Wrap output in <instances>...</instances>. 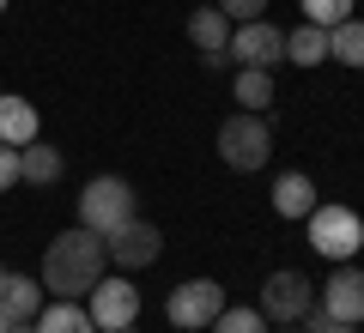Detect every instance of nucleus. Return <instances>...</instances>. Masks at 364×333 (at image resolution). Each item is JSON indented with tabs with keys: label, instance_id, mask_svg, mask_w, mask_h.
Here are the masks:
<instances>
[{
	"label": "nucleus",
	"instance_id": "7ed1b4c3",
	"mask_svg": "<svg viewBox=\"0 0 364 333\" xmlns=\"http://www.w3.org/2000/svg\"><path fill=\"white\" fill-rule=\"evenodd\" d=\"M219 158H225L231 170H243V176L267 170V164H273V128H267V116L237 109V116L219 128Z\"/></svg>",
	"mask_w": 364,
	"mask_h": 333
},
{
	"label": "nucleus",
	"instance_id": "b1692460",
	"mask_svg": "<svg viewBox=\"0 0 364 333\" xmlns=\"http://www.w3.org/2000/svg\"><path fill=\"white\" fill-rule=\"evenodd\" d=\"M322 333H358V327H346V321H328V327Z\"/></svg>",
	"mask_w": 364,
	"mask_h": 333
},
{
	"label": "nucleus",
	"instance_id": "c756f323",
	"mask_svg": "<svg viewBox=\"0 0 364 333\" xmlns=\"http://www.w3.org/2000/svg\"><path fill=\"white\" fill-rule=\"evenodd\" d=\"M0 279H6V267H0Z\"/></svg>",
	"mask_w": 364,
	"mask_h": 333
},
{
	"label": "nucleus",
	"instance_id": "412c9836",
	"mask_svg": "<svg viewBox=\"0 0 364 333\" xmlns=\"http://www.w3.org/2000/svg\"><path fill=\"white\" fill-rule=\"evenodd\" d=\"M298 13H304V25H340V18H352V0H298Z\"/></svg>",
	"mask_w": 364,
	"mask_h": 333
},
{
	"label": "nucleus",
	"instance_id": "1a4fd4ad",
	"mask_svg": "<svg viewBox=\"0 0 364 333\" xmlns=\"http://www.w3.org/2000/svg\"><path fill=\"white\" fill-rule=\"evenodd\" d=\"M188 43L200 49V67H207V73H225V67H231V18H225L213 0H200L195 13H188Z\"/></svg>",
	"mask_w": 364,
	"mask_h": 333
},
{
	"label": "nucleus",
	"instance_id": "20e7f679",
	"mask_svg": "<svg viewBox=\"0 0 364 333\" xmlns=\"http://www.w3.org/2000/svg\"><path fill=\"white\" fill-rule=\"evenodd\" d=\"M128 218H140L134 212V182L128 176H91L85 182V194H79V224H85V231L109 236V231H122Z\"/></svg>",
	"mask_w": 364,
	"mask_h": 333
},
{
	"label": "nucleus",
	"instance_id": "4be33fe9",
	"mask_svg": "<svg viewBox=\"0 0 364 333\" xmlns=\"http://www.w3.org/2000/svg\"><path fill=\"white\" fill-rule=\"evenodd\" d=\"M231 25H249V18H267V0H213Z\"/></svg>",
	"mask_w": 364,
	"mask_h": 333
},
{
	"label": "nucleus",
	"instance_id": "a878e982",
	"mask_svg": "<svg viewBox=\"0 0 364 333\" xmlns=\"http://www.w3.org/2000/svg\"><path fill=\"white\" fill-rule=\"evenodd\" d=\"M0 333H13V315H6V309H0Z\"/></svg>",
	"mask_w": 364,
	"mask_h": 333
},
{
	"label": "nucleus",
	"instance_id": "5701e85b",
	"mask_svg": "<svg viewBox=\"0 0 364 333\" xmlns=\"http://www.w3.org/2000/svg\"><path fill=\"white\" fill-rule=\"evenodd\" d=\"M18 188V146H0V194Z\"/></svg>",
	"mask_w": 364,
	"mask_h": 333
},
{
	"label": "nucleus",
	"instance_id": "423d86ee",
	"mask_svg": "<svg viewBox=\"0 0 364 333\" xmlns=\"http://www.w3.org/2000/svg\"><path fill=\"white\" fill-rule=\"evenodd\" d=\"M219 309H225V285L219 279H182L176 291L164 297V315H170L176 333H207Z\"/></svg>",
	"mask_w": 364,
	"mask_h": 333
},
{
	"label": "nucleus",
	"instance_id": "0eeeda50",
	"mask_svg": "<svg viewBox=\"0 0 364 333\" xmlns=\"http://www.w3.org/2000/svg\"><path fill=\"white\" fill-rule=\"evenodd\" d=\"M310 303H316V285L304 279V273H291V267H279V273H267V285H261V315L267 321H279V327H298L304 315H310Z\"/></svg>",
	"mask_w": 364,
	"mask_h": 333
},
{
	"label": "nucleus",
	"instance_id": "6e6552de",
	"mask_svg": "<svg viewBox=\"0 0 364 333\" xmlns=\"http://www.w3.org/2000/svg\"><path fill=\"white\" fill-rule=\"evenodd\" d=\"M104 243H109V267H116V273L158 267V255H164V236H158V224H146V218H128V224L109 231Z\"/></svg>",
	"mask_w": 364,
	"mask_h": 333
},
{
	"label": "nucleus",
	"instance_id": "9d476101",
	"mask_svg": "<svg viewBox=\"0 0 364 333\" xmlns=\"http://www.w3.org/2000/svg\"><path fill=\"white\" fill-rule=\"evenodd\" d=\"M286 61V31H273L267 18H249V25H231V67H279Z\"/></svg>",
	"mask_w": 364,
	"mask_h": 333
},
{
	"label": "nucleus",
	"instance_id": "f03ea898",
	"mask_svg": "<svg viewBox=\"0 0 364 333\" xmlns=\"http://www.w3.org/2000/svg\"><path fill=\"white\" fill-rule=\"evenodd\" d=\"M310 224V249L322 261H358V249H364V218L352 212L346 200H316V212L304 218Z\"/></svg>",
	"mask_w": 364,
	"mask_h": 333
},
{
	"label": "nucleus",
	"instance_id": "f257e3e1",
	"mask_svg": "<svg viewBox=\"0 0 364 333\" xmlns=\"http://www.w3.org/2000/svg\"><path fill=\"white\" fill-rule=\"evenodd\" d=\"M104 273H109V243L97 231H85V224H73V231H61L49 249H43V273L37 279H43L49 297H73L79 303Z\"/></svg>",
	"mask_w": 364,
	"mask_h": 333
},
{
	"label": "nucleus",
	"instance_id": "bb28decb",
	"mask_svg": "<svg viewBox=\"0 0 364 333\" xmlns=\"http://www.w3.org/2000/svg\"><path fill=\"white\" fill-rule=\"evenodd\" d=\"M279 333H304V327H279Z\"/></svg>",
	"mask_w": 364,
	"mask_h": 333
},
{
	"label": "nucleus",
	"instance_id": "c85d7f7f",
	"mask_svg": "<svg viewBox=\"0 0 364 333\" xmlns=\"http://www.w3.org/2000/svg\"><path fill=\"white\" fill-rule=\"evenodd\" d=\"M0 13H6V0H0Z\"/></svg>",
	"mask_w": 364,
	"mask_h": 333
},
{
	"label": "nucleus",
	"instance_id": "ddd939ff",
	"mask_svg": "<svg viewBox=\"0 0 364 333\" xmlns=\"http://www.w3.org/2000/svg\"><path fill=\"white\" fill-rule=\"evenodd\" d=\"M37 133H43L37 103L18 97V91H0V146H31Z\"/></svg>",
	"mask_w": 364,
	"mask_h": 333
},
{
	"label": "nucleus",
	"instance_id": "cd10ccee",
	"mask_svg": "<svg viewBox=\"0 0 364 333\" xmlns=\"http://www.w3.org/2000/svg\"><path fill=\"white\" fill-rule=\"evenodd\" d=\"M122 333H140V327H122Z\"/></svg>",
	"mask_w": 364,
	"mask_h": 333
},
{
	"label": "nucleus",
	"instance_id": "a211bd4d",
	"mask_svg": "<svg viewBox=\"0 0 364 333\" xmlns=\"http://www.w3.org/2000/svg\"><path fill=\"white\" fill-rule=\"evenodd\" d=\"M231 97H237V109H255V116H267V103H273V73H267V67H237Z\"/></svg>",
	"mask_w": 364,
	"mask_h": 333
},
{
	"label": "nucleus",
	"instance_id": "2eb2a0df",
	"mask_svg": "<svg viewBox=\"0 0 364 333\" xmlns=\"http://www.w3.org/2000/svg\"><path fill=\"white\" fill-rule=\"evenodd\" d=\"M61 170H67L61 146H43V140L18 146V182H31V188H49V182H61Z\"/></svg>",
	"mask_w": 364,
	"mask_h": 333
},
{
	"label": "nucleus",
	"instance_id": "aec40b11",
	"mask_svg": "<svg viewBox=\"0 0 364 333\" xmlns=\"http://www.w3.org/2000/svg\"><path fill=\"white\" fill-rule=\"evenodd\" d=\"M207 333H267V315H261V309H249V303H225L219 315H213Z\"/></svg>",
	"mask_w": 364,
	"mask_h": 333
},
{
	"label": "nucleus",
	"instance_id": "4468645a",
	"mask_svg": "<svg viewBox=\"0 0 364 333\" xmlns=\"http://www.w3.org/2000/svg\"><path fill=\"white\" fill-rule=\"evenodd\" d=\"M43 303H49L43 279H31V273H6V279H0V309H6L13 321H37Z\"/></svg>",
	"mask_w": 364,
	"mask_h": 333
},
{
	"label": "nucleus",
	"instance_id": "9b49d317",
	"mask_svg": "<svg viewBox=\"0 0 364 333\" xmlns=\"http://www.w3.org/2000/svg\"><path fill=\"white\" fill-rule=\"evenodd\" d=\"M316 303L328 309V321H346V327H364V267H352V261H340L334 273H328L322 297Z\"/></svg>",
	"mask_w": 364,
	"mask_h": 333
},
{
	"label": "nucleus",
	"instance_id": "dca6fc26",
	"mask_svg": "<svg viewBox=\"0 0 364 333\" xmlns=\"http://www.w3.org/2000/svg\"><path fill=\"white\" fill-rule=\"evenodd\" d=\"M328 61L352 67V73H364V18H340V25H328Z\"/></svg>",
	"mask_w": 364,
	"mask_h": 333
},
{
	"label": "nucleus",
	"instance_id": "6ab92c4d",
	"mask_svg": "<svg viewBox=\"0 0 364 333\" xmlns=\"http://www.w3.org/2000/svg\"><path fill=\"white\" fill-rule=\"evenodd\" d=\"M286 61H291V67H322V61H328V31H322V25L286 31Z\"/></svg>",
	"mask_w": 364,
	"mask_h": 333
},
{
	"label": "nucleus",
	"instance_id": "39448f33",
	"mask_svg": "<svg viewBox=\"0 0 364 333\" xmlns=\"http://www.w3.org/2000/svg\"><path fill=\"white\" fill-rule=\"evenodd\" d=\"M85 315L97 333H122L140 321V285L128 279V273H104V279L85 291Z\"/></svg>",
	"mask_w": 364,
	"mask_h": 333
},
{
	"label": "nucleus",
	"instance_id": "393cba45",
	"mask_svg": "<svg viewBox=\"0 0 364 333\" xmlns=\"http://www.w3.org/2000/svg\"><path fill=\"white\" fill-rule=\"evenodd\" d=\"M13 333H37V321H13Z\"/></svg>",
	"mask_w": 364,
	"mask_h": 333
},
{
	"label": "nucleus",
	"instance_id": "f8f14e48",
	"mask_svg": "<svg viewBox=\"0 0 364 333\" xmlns=\"http://www.w3.org/2000/svg\"><path fill=\"white\" fill-rule=\"evenodd\" d=\"M316 200H322V194H316V182L304 176V170H279V176H273V212L279 218L304 224V218L316 212Z\"/></svg>",
	"mask_w": 364,
	"mask_h": 333
},
{
	"label": "nucleus",
	"instance_id": "f3484780",
	"mask_svg": "<svg viewBox=\"0 0 364 333\" xmlns=\"http://www.w3.org/2000/svg\"><path fill=\"white\" fill-rule=\"evenodd\" d=\"M37 333H97L85 315V303H73V297H49V303L37 309Z\"/></svg>",
	"mask_w": 364,
	"mask_h": 333
}]
</instances>
